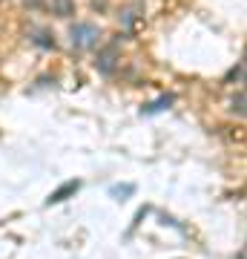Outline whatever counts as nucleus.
Here are the masks:
<instances>
[{
  "instance_id": "8",
  "label": "nucleus",
  "mask_w": 247,
  "mask_h": 259,
  "mask_svg": "<svg viewBox=\"0 0 247 259\" xmlns=\"http://www.w3.org/2000/svg\"><path fill=\"white\" fill-rule=\"evenodd\" d=\"M26 3H32V6H35V3H37V0H26Z\"/></svg>"
},
{
  "instance_id": "7",
  "label": "nucleus",
  "mask_w": 247,
  "mask_h": 259,
  "mask_svg": "<svg viewBox=\"0 0 247 259\" xmlns=\"http://www.w3.org/2000/svg\"><path fill=\"white\" fill-rule=\"evenodd\" d=\"M124 23L127 26H135V12H124Z\"/></svg>"
},
{
  "instance_id": "1",
  "label": "nucleus",
  "mask_w": 247,
  "mask_h": 259,
  "mask_svg": "<svg viewBox=\"0 0 247 259\" xmlns=\"http://www.w3.org/2000/svg\"><path fill=\"white\" fill-rule=\"evenodd\" d=\"M72 47L75 49H89L98 44V29L92 26V23H75L72 26Z\"/></svg>"
},
{
  "instance_id": "2",
  "label": "nucleus",
  "mask_w": 247,
  "mask_h": 259,
  "mask_svg": "<svg viewBox=\"0 0 247 259\" xmlns=\"http://www.w3.org/2000/svg\"><path fill=\"white\" fill-rule=\"evenodd\" d=\"M115 55H118V52H115V47H107L101 55H98V61H95V64H98V69L110 75L112 69H115Z\"/></svg>"
},
{
  "instance_id": "4",
  "label": "nucleus",
  "mask_w": 247,
  "mask_h": 259,
  "mask_svg": "<svg viewBox=\"0 0 247 259\" xmlns=\"http://www.w3.org/2000/svg\"><path fill=\"white\" fill-rule=\"evenodd\" d=\"M170 104H173V95H164V98H158V101L146 104V107H144V112H161L164 107H170Z\"/></svg>"
},
{
  "instance_id": "5",
  "label": "nucleus",
  "mask_w": 247,
  "mask_h": 259,
  "mask_svg": "<svg viewBox=\"0 0 247 259\" xmlns=\"http://www.w3.org/2000/svg\"><path fill=\"white\" fill-rule=\"evenodd\" d=\"M233 110H236L238 115H241V112H244V95H241V93H238L236 98H233Z\"/></svg>"
},
{
  "instance_id": "3",
  "label": "nucleus",
  "mask_w": 247,
  "mask_h": 259,
  "mask_svg": "<svg viewBox=\"0 0 247 259\" xmlns=\"http://www.w3.org/2000/svg\"><path fill=\"white\" fill-rule=\"evenodd\" d=\"M78 187H81V185H78V182H66V185L61 187V190H55V193L49 196V204H58V202H64L66 196H72L75 190H78Z\"/></svg>"
},
{
  "instance_id": "6",
  "label": "nucleus",
  "mask_w": 247,
  "mask_h": 259,
  "mask_svg": "<svg viewBox=\"0 0 247 259\" xmlns=\"http://www.w3.org/2000/svg\"><path fill=\"white\" fill-rule=\"evenodd\" d=\"M58 12H61V15H69V12H72L69 0H58Z\"/></svg>"
}]
</instances>
